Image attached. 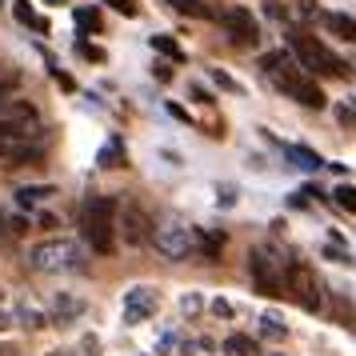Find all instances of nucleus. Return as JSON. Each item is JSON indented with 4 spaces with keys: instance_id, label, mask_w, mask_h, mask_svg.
I'll use <instances>...</instances> for the list:
<instances>
[{
    "instance_id": "nucleus-18",
    "label": "nucleus",
    "mask_w": 356,
    "mask_h": 356,
    "mask_svg": "<svg viewBox=\"0 0 356 356\" xmlns=\"http://www.w3.org/2000/svg\"><path fill=\"white\" fill-rule=\"evenodd\" d=\"M81 312H84L81 300H68V296H60V300H56V321H60V324L72 321V316H81Z\"/></svg>"
},
{
    "instance_id": "nucleus-2",
    "label": "nucleus",
    "mask_w": 356,
    "mask_h": 356,
    "mask_svg": "<svg viewBox=\"0 0 356 356\" xmlns=\"http://www.w3.org/2000/svg\"><path fill=\"white\" fill-rule=\"evenodd\" d=\"M81 232L92 252H113L116 244V204L108 196H88L81 204Z\"/></svg>"
},
{
    "instance_id": "nucleus-22",
    "label": "nucleus",
    "mask_w": 356,
    "mask_h": 356,
    "mask_svg": "<svg viewBox=\"0 0 356 356\" xmlns=\"http://www.w3.org/2000/svg\"><path fill=\"white\" fill-rule=\"evenodd\" d=\"M104 4H113L120 17H136V0H104Z\"/></svg>"
},
{
    "instance_id": "nucleus-3",
    "label": "nucleus",
    "mask_w": 356,
    "mask_h": 356,
    "mask_svg": "<svg viewBox=\"0 0 356 356\" xmlns=\"http://www.w3.org/2000/svg\"><path fill=\"white\" fill-rule=\"evenodd\" d=\"M289 56H292L300 68H305L308 76H348L344 60H340L332 49H324L316 36L292 33V36H289Z\"/></svg>"
},
{
    "instance_id": "nucleus-19",
    "label": "nucleus",
    "mask_w": 356,
    "mask_h": 356,
    "mask_svg": "<svg viewBox=\"0 0 356 356\" xmlns=\"http://www.w3.org/2000/svg\"><path fill=\"white\" fill-rule=\"evenodd\" d=\"M76 24H81L84 33H97L100 29V13L97 8H76Z\"/></svg>"
},
{
    "instance_id": "nucleus-17",
    "label": "nucleus",
    "mask_w": 356,
    "mask_h": 356,
    "mask_svg": "<svg viewBox=\"0 0 356 356\" xmlns=\"http://www.w3.org/2000/svg\"><path fill=\"white\" fill-rule=\"evenodd\" d=\"M152 49L161 52V56H172V60H184V52H180V44L172 40V36H164V33H156V36H152Z\"/></svg>"
},
{
    "instance_id": "nucleus-4",
    "label": "nucleus",
    "mask_w": 356,
    "mask_h": 356,
    "mask_svg": "<svg viewBox=\"0 0 356 356\" xmlns=\"http://www.w3.org/2000/svg\"><path fill=\"white\" fill-rule=\"evenodd\" d=\"M29 260H33L36 273H81V268H84L81 244L68 241V236H52V241L33 244Z\"/></svg>"
},
{
    "instance_id": "nucleus-27",
    "label": "nucleus",
    "mask_w": 356,
    "mask_h": 356,
    "mask_svg": "<svg viewBox=\"0 0 356 356\" xmlns=\"http://www.w3.org/2000/svg\"><path fill=\"white\" fill-rule=\"evenodd\" d=\"M49 4H65V0H49Z\"/></svg>"
},
{
    "instance_id": "nucleus-16",
    "label": "nucleus",
    "mask_w": 356,
    "mask_h": 356,
    "mask_svg": "<svg viewBox=\"0 0 356 356\" xmlns=\"http://www.w3.org/2000/svg\"><path fill=\"white\" fill-rule=\"evenodd\" d=\"M332 204L344 209V212H356V188L353 184H337V188H332Z\"/></svg>"
},
{
    "instance_id": "nucleus-23",
    "label": "nucleus",
    "mask_w": 356,
    "mask_h": 356,
    "mask_svg": "<svg viewBox=\"0 0 356 356\" xmlns=\"http://www.w3.org/2000/svg\"><path fill=\"white\" fill-rule=\"evenodd\" d=\"M113 161H120V145H113V148H104V152H100V164H104V168H108Z\"/></svg>"
},
{
    "instance_id": "nucleus-5",
    "label": "nucleus",
    "mask_w": 356,
    "mask_h": 356,
    "mask_svg": "<svg viewBox=\"0 0 356 356\" xmlns=\"http://www.w3.org/2000/svg\"><path fill=\"white\" fill-rule=\"evenodd\" d=\"M252 276H257V289L268 292V296H284L289 292V260H280V252H264L257 248L252 252Z\"/></svg>"
},
{
    "instance_id": "nucleus-1",
    "label": "nucleus",
    "mask_w": 356,
    "mask_h": 356,
    "mask_svg": "<svg viewBox=\"0 0 356 356\" xmlns=\"http://www.w3.org/2000/svg\"><path fill=\"white\" fill-rule=\"evenodd\" d=\"M260 68H264V76L273 81V88H280L289 100L305 104V108H324L321 84L312 81V76H308L305 68L292 60L289 52H268V56L260 60Z\"/></svg>"
},
{
    "instance_id": "nucleus-12",
    "label": "nucleus",
    "mask_w": 356,
    "mask_h": 356,
    "mask_svg": "<svg viewBox=\"0 0 356 356\" xmlns=\"http://www.w3.org/2000/svg\"><path fill=\"white\" fill-rule=\"evenodd\" d=\"M324 24H328L340 40H356V20L353 17H344V13H328V17H324Z\"/></svg>"
},
{
    "instance_id": "nucleus-15",
    "label": "nucleus",
    "mask_w": 356,
    "mask_h": 356,
    "mask_svg": "<svg viewBox=\"0 0 356 356\" xmlns=\"http://www.w3.org/2000/svg\"><path fill=\"white\" fill-rule=\"evenodd\" d=\"M225 353L228 356H260V348H257V340L252 337H241V332H236V337L225 340Z\"/></svg>"
},
{
    "instance_id": "nucleus-24",
    "label": "nucleus",
    "mask_w": 356,
    "mask_h": 356,
    "mask_svg": "<svg viewBox=\"0 0 356 356\" xmlns=\"http://www.w3.org/2000/svg\"><path fill=\"white\" fill-rule=\"evenodd\" d=\"M76 52H81V56H88V60H100V49H92V44H76Z\"/></svg>"
},
{
    "instance_id": "nucleus-11",
    "label": "nucleus",
    "mask_w": 356,
    "mask_h": 356,
    "mask_svg": "<svg viewBox=\"0 0 356 356\" xmlns=\"http://www.w3.org/2000/svg\"><path fill=\"white\" fill-rule=\"evenodd\" d=\"M168 8H177V13H184V17H193V20H209L212 17L209 0H168Z\"/></svg>"
},
{
    "instance_id": "nucleus-14",
    "label": "nucleus",
    "mask_w": 356,
    "mask_h": 356,
    "mask_svg": "<svg viewBox=\"0 0 356 356\" xmlns=\"http://www.w3.org/2000/svg\"><path fill=\"white\" fill-rule=\"evenodd\" d=\"M13 13H17V20H20V24H33L36 33H49V20H44V17H36L29 0H17V4H13Z\"/></svg>"
},
{
    "instance_id": "nucleus-6",
    "label": "nucleus",
    "mask_w": 356,
    "mask_h": 356,
    "mask_svg": "<svg viewBox=\"0 0 356 356\" xmlns=\"http://www.w3.org/2000/svg\"><path fill=\"white\" fill-rule=\"evenodd\" d=\"M152 244H156V252H161L164 260H188L193 257V232L180 225V220H168V225H161L156 232H152Z\"/></svg>"
},
{
    "instance_id": "nucleus-10",
    "label": "nucleus",
    "mask_w": 356,
    "mask_h": 356,
    "mask_svg": "<svg viewBox=\"0 0 356 356\" xmlns=\"http://www.w3.org/2000/svg\"><path fill=\"white\" fill-rule=\"evenodd\" d=\"M124 236H129L132 244H140V241H148V228H145V212H136L129 204L124 209Z\"/></svg>"
},
{
    "instance_id": "nucleus-25",
    "label": "nucleus",
    "mask_w": 356,
    "mask_h": 356,
    "mask_svg": "<svg viewBox=\"0 0 356 356\" xmlns=\"http://www.w3.org/2000/svg\"><path fill=\"white\" fill-rule=\"evenodd\" d=\"M212 312H216V316H232V305H228V300H212Z\"/></svg>"
},
{
    "instance_id": "nucleus-7",
    "label": "nucleus",
    "mask_w": 356,
    "mask_h": 356,
    "mask_svg": "<svg viewBox=\"0 0 356 356\" xmlns=\"http://www.w3.org/2000/svg\"><path fill=\"white\" fill-rule=\"evenodd\" d=\"M289 296L300 308H308V312L321 308V280H316V273H312L308 264H300V260L289 264Z\"/></svg>"
},
{
    "instance_id": "nucleus-8",
    "label": "nucleus",
    "mask_w": 356,
    "mask_h": 356,
    "mask_svg": "<svg viewBox=\"0 0 356 356\" xmlns=\"http://www.w3.org/2000/svg\"><path fill=\"white\" fill-rule=\"evenodd\" d=\"M156 308H161V292L152 289V284H136V289L124 292V321L129 324L148 321Z\"/></svg>"
},
{
    "instance_id": "nucleus-21",
    "label": "nucleus",
    "mask_w": 356,
    "mask_h": 356,
    "mask_svg": "<svg viewBox=\"0 0 356 356\" xmlns=\"http://www.w3.org/2000/svg\"><path fill=\"white\" fill-rule=\"evenodd\" d=\"M292 161H300V168H321V156L316 152H308V148H289Z\"/></svg>"
},
{
    "instance_id": "nucleus-20",
    "label": "nucleus",
    "mask_w": 356,
    "mask_h": 356,
    "mask_svg": "<svg viewBox=\"0 0 356 356\" xmlns=\"http://www.w3.org/2000/svg\"><path fill=\"white\" fill-rule=\"evenodd\" d=\"M44 196H52V188H20V193H17V200L24 204V209H33V204H40Z\"/></svg>"
},
{
    "instance_id": "nucleus-9",
    "label": "nucleus",
    "mask_w": 356,
    "mask_h": 356,
    "mask_svg": "<svg viewBox=\"0 0 356 356\" xmlns=\"http://www.w3.org/2000/svg\"><path fill=\"white\" fill-rule=\"evenodd\" d=\"M220 20H225V33H228V40H232V44L252 49V44L260 40V29H257V20H252V13H248V8H228Z\"/></svg>"
},
{
    "instance_id": "nucleus-26",
    "label": "nucleus",
    "mask_w": 356,
    "mask_h": 356,
    "mask_svg": "<svg viewBox=\"0 0 356 356\" xmlns=\"http://www.w3.org/2000/svg\"><path fill=\"white\" fill-rule=\"evenodd\" d=\"M13 148H17V145H4V140H0V156H8V152H13Z\"/></svg>"
},
{
    "instance_id": "nucleus-13",
    "label": "nucleus",
    "mask_w": 356,
    "mask_h": 356,
    "mask_svg": "<svg viewBox=\"0 0 356 356\" xmlns=\"http://www.w3.org/2000/svg\"><path fill=\"white\" fill-rule=\"evenodd\" d=\"M260 337L284 340V337H289V328H284V316H280V312H264V316H260Z\"/></svg>"
}]
</instances>
